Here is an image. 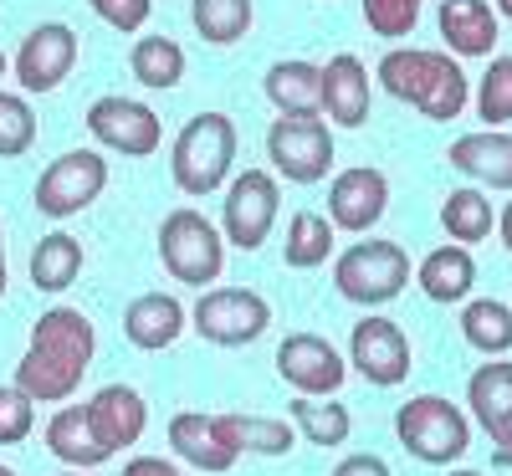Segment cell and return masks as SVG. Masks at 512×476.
Masks as SVG:
<instances>
[{"label": "cell", "instance_id": "obj_1", "mask_svg": "<svg viewBox=\"0 0 512 476\" xmlns=\"http://www.w3.org/2000/svg\"><path fill=\"white\" fill-rule=\"evenodd\" d=\"M98 328L82 308H47L31 323V349L16 364V389L36 405H62L82 389V374L93 364Z\"/></svg>", "mask_w": 512, "mask_h": 476}, {"label": "cell", "instance_id": "obj_2", "mask_svg": "<svg viewBox=\"0 0 512 476\" xmlns=\"http://www.w3.org/2000/svg\"><path fill=\"white\" fill-rule=\"evenodd\" d=\"M374 77L390 98L410 103L431 123H451V118H461L466 103H472V77L461 72V57L436 52V47H390L379 57Z\"/></svg>", "mask_w": 512, "mask_h": 476}, {"label": "cell", "instance_id": "obj_3", "mask_svg": "<svg viewBox=\"0 0 512 476\" xmlns=\"http://www.w3.org/2000/svg\"><path fill=\"white\" fill-rule=\"evenodd\" d=\"M231 164H236V123L226 113H195L169 149L175 190L190 200H205L221 185H231Z\"/></svg>", "mask_w": 512, "mask_h": 476}, {"label": "cell", "instance_id": "obj_4", "mask_svg": "<svg viewBox=\"0 0 512 476\" xmlns=\"http://www.w3.org/2000/svg\"><path fill=\"white\" fill-rule=\"evenodd\" d=\"M159 262L185 287L221 282V272H226V231L216 221H205L195 205L169 210L164 226H159Z\"/></svg>", "mask_w": 512, "mask_h": 476}, {"label": "cell", "instance_id": "obj_5", "mask_svg": "<svg viewBox=\"0 0 512 476\" xmlns=\"http://www.w3.org/2000/svg\"><path fill=\"white\" fill-rule=\"evenodd\" d=\"M395 436L425 466H456L472 451V420L446 395H415L395 410Z\"/></svg>", "mask_w": 512, "mask_h": 476}, {"label": "cell", "instance_id": "obj_6", "mask_svg": "<svg viewBox=\"0 0 512 476\" xmlns=\"http://www.w3.org/2000/svg\"><path fill=\"white\" fill-rule=\"evenodd\" d=\"M410 282V256L400 241H354L333 262V287L338 297L359 302V308H384L395 302Z\"/></svg>", "mask_w": 512, "mask_h": 476}, {"label": "cell", "instance_id": "obj_7", "mask_svg": "<svg viewBox=\"0 0 512 476\" xmlns=\"http://www.w3.org/2000/svg\"><path fill=\"white\" fill-rule=\"evenodd\" d=\"M267 159L282 180L318 185L333 169V134L318 113H277L267 128Z\"/></svg>", "mask_w": 512, "mask_h": 476}, {"label": "cell", "instance_id": "obj_8", "mask_svg": "<svg viewBox=\"0 0 512 476\" xmlns=\"http://www.w3.org/2000/svg\"><path fill=\"white\" fill-rule=\"evenodd\" d=\"M190 328L216 349H241L272 328V302L251 287H205L190 313Z\"/></svg>", "mask_w": 512, "mask_h": 476}, {"label": "cell", "instance_id": "obj_9", "mask_svg": "<svg viewBox=\"0 0 512 476\" xmlns=\"http://www.w3.org/2000/svg\"><path fill=\"white\" fill-rule=\"evenodd\" d=\"M108 190V159L98 149H67L36 180V210L47 221H72Z\"/></svg>", "mask_w": 512, "mask_h": 476}, {"label": "cell", "instance_id": "obj_10", "mask_svg": "<svg viewBox=\"0 0 512 476\" xmlns=\"http://www.w3.org/2000/svg\"><path fill=\"white\" fill-rule=\"evenodd\" d=\"M277 210H282L277 175H267V169H241L221 200V231L236 251H262L272 226H277Z\"/></svg>", "mask_w": 512, "mask_h": 476}, {"label": "cell", "instance_id": "obj_11", "mask_svg": "<svg viewBox=\"0 0 512 476\" xmlns=\"http://www.w3.org/2000/svg\"><path fill=\"white\" fill-rule=\"evenodd\" d=\"M88 134H93L103 149L123 154V159H149V154L164 144L159 113H154L149 103H139V98H123V93L93 98V108H88Z\"/></svg>", "mask_w": 512, "mask_h": 476}, {"label": "cell", "instance_id": "obj_12", "mask_svg": "<svg viewBox=\"0 0 512 476\" xmlns=\"http://www.w3.org/2000/svg\"><path fill=\"white\" fill-rule=\"evenodd\" d=\"M277 374H282V384L297 389V395L328 400V395L344 389L349 364H344V354H338L323 333H287L277 343Z\"/></svg>", "mask_w": 512, "mask_h": 476}, {"label": "cell", "instance_id": "obj_13", "mask_svg": "<svg viewBox=\"0 0 512 476\" xmlns=\"http://www.w3.org/2000/svg\"><path fill=\"white\" fill-rule=\"evenodd\" d=\"M16 82L26 93H57L77 67V31L67 21H41L26 31L21 52H16Z\"/></svg>", "mask_w": 512, "mask_h": 476}, {"label": "cell", "instance_id": "obj_14", "mask_svg": "<svg viewBox=\"0 0 512 476\" xmlns=\"http://www.w3.org/2000/svg\"><path fill=\"white\" fill-rule=\"evenodd\" d=\"M349 364L374 384V389H395L410 374V338L395 318H359L349 333Z\"/></svg>", "mask_w": 512, "mask_h": 476}, {"label": "cell", "instance_id": "obj_15", "mask_svg": "<svg viewBox=\"0 0 512 476\" xmlns=\"http://www.w3.org/2000/svg\"><path fill=\"white\" fill-rule=\"evenodd\" d=\"M390 210V180L384 169L374 164H354V169H338L333 185H328V221L349 236H364L384 221Z\"/></svg>", "mask_w": 512, "mask_h": 476}, {"label": "cell", "instance_id": "obj_16", "mask_svg": "<svg viewBox=\"0 0 512 476\" xmlns=\"http://www.w3.org/2000/svg\"><path fill=\"white\" fill-rule=\"evenodd\" d=\"M88 420H93V436L103 441L108 456L128 451V446H139L144 441V430H149V405L139 389H128V384H103L98 395L88 400Z\"/></svg>", "mask_w": 512, "mask_h": 476}, {"label": "cell", "instance_id": "obj_17", "mask_svg": "<svg viewBox=\"0 0 512 476\" xmlns=\"http://www.w3.org/2000/svg\"><path fill=\"white\" fill-rule=\"evenodd\" d=\"M169 446H175L180 461H190L195 471H210V476L231 471L236 456H241L226 436L221 415H205V410H180L175 420H169Z\"/></svg>", "mask_w": 512, "mask_h": 476}, {"label": "cell", "instance_id": "obj_18", "mask_svg": "<svg viewBox=\"0 0 512 476\" xmlns=\"http://www.w3.org/2000/svg\"><path fill=\"white\" fill-rule=\"evenodd\" d=\"M185 328H190V313H185V302L175 292H144L123 308V338L144 354L175 349Z\"/></svg>", "mask_w": 512, "mask_h": 476}, {"label": "cell", "instance_id": "obj_19", "mask_svg": "<svg viewBox=\"0 0 512 476\" xmlns=\"http://www.w3.org/2000/svg\"><path fill=\"white\" fill-rule=\"evenodd\" d=\"M436 26L451 57H492L502 36V16L492 0H441Z\"/></svg>", "mask_w": 512, "mask_h": 476}, {"label": "cell", "instance_id": "obj_20", "mask_svg": "<svg viewBox=\"0 0 512 476\" xmlns=\"http://www.w3.org/2000/svg\"><path fill=\"white\" fill-rule=\"evenodd\" d=\"M451 169L487 190H512V134L507 128H482V134H461L446 149Z\"/></svg>", "mask_w": 512, "mask_h": 476}, {"label": "cell", "instance_id": "obj_21", "mask_svg": "<svg viewBox=\"0 0 512 476\" xmlns=\"http://www.w3.org/2000/svg\"><path fill=\"white\" fill-rule=\"evenodd\" d=\"M466 405H472V420L492 436V451L512 441V364L492 359L482 364L472 379H466Z\"/></svg>", "mask_w": 512, "mask_h": 476}, {"label": "cell", "instance_id": "obj_22", "mask_svg": "<svg viewBox=\"0 0 512 476\" xmlns=\"http://www.w3.org/2000/svg\"><path fill=\"white\" fill-rule=\"evenodd\" d=\"M323 113L338 128H364L369 123V67L354 52H338L323 67Z\"/></svg>", "mask_w": 512, "mask_h": 476}, {"label": "cell", "instance_id": "obj_23", "mask_svg": "<svg viewBox=\"0 0 512 476\" xmlns=\"http://www.w3.org/2000/svg\"><path fill=\"white\" fill-rule=\"evenodd\" d=\"M415 282H420V292L431 297V302H466L472 297V287H477V262H472V246H456V241H446V246H436V251H425L420 256V267H415Z\"/></svg>", "mask_w": 512, "mask_h": 476}, {"label": "cell", "instance_id": "obj_24", "mask_svg": "<svg viewBox=\"0 0 512 476\" xmlns=\"http://www.w3.org/2000/svg\"><path fill=\"white\" fill-rule=\"evenodd\" d=\"M47 451L72 466V471H93L103 461H113L103 451V441L93 436V420H88V405H62L52 420H47Z\"/></svg>", "mask_w": 512, "mask_h": 476}, {"label": "cell", "instance_id": "obj_25", "mask_svg": "<svg viewBox=\"0 0 512 476\" xmlns=\"http://www.w3.org/2000/svg\"><path fill=\"white\" fill-rule=\"evenodd\" d=\"M267 98L277 113H323V67L287 57L267 67Z\"/></svg>", "mask_w": 512, "mask_h": 476}, {"label": "cell", "instance_id": "obj_26", "mask_svg": "<svg viewBox=\"0 0 512 476\" xmlns=\"http://www.w3.org/2000/svg\"><path fill=\"white\" fill-rule=\"evenodd\" d=\"M82 277V241L72 231L41 236L31 251V287L36 292H67Z\"/></svg>", "mask_w": 512, "mask_h": 476}, {"label": "cell", "instance_id": "obj_27", "mask_svg": "<svg viewBox=\"0 0 512 476\" xmlns=\"http://www.w3.org/2000/svg\"><path fill=\"white\" fill-rule=\"evenodd\" d=\"M461 338L472 343L477 354H487V359L512 354V308L497 302V297L466 302V308H461Z\"/></svg>", "mask_w": 512, "mask_h": 476}, {"label": "cell", "instance_id": "obj_28", "mask_svg": "<svg viewBox=\"0 0 512 476\" xmlns=\"http://www.w3.org/2000/svg\"><path fill=\"white\" fill-rule=\"evenodd\" d=\"M333 221L328 215H318V210H297L292 221H287V241H282V262L292 267V272H313V267H323L328 256H333Z\"/></svg>", "mask_w": 512, "mask_h": 476}, {"label": "cell", "instance_id": "obj_29", "mask_svg": "<svg viewBox=\"0 0 512 476\" xmlns=\"http://www.w3.org/2000/svg\"><path fill=\"white\" fill-rule=\"evenodd\" d=\"M287 420L297 425V436H303L308 446H344L349 436H354V415L344 410V405H328V400H318V395H297L292 405H287Z\"/></svg>", "mask_w": 512, "mask_h": 476}, {"label": "cell", "instance_id": "obj_30", "mask_svg": "<svg viewBox=\"0 0 512 476\" xmlns=\"http://www.w3.org/2000/svg\"><path fill=\"white\" fill-rule=\"evenodd\" d=\"M128 72H134L144 88L169 93V88H180V77H185V47L169 36H139L134 52H128Z\"/></svg>", "mask_w": 512, "mask_h": 476}, {"label": "cell", "instance_id": "obj_31", "mask_svg": "<svg viewBox=\"0 0 512 476\" xmlns=\"http://www.w3.org/2000/svg\"><path fill=\"white\" fill-rule=\"evenodd\" d=\"M441 226H446V236H451L456 246H477V241H487L492 226H497L492 200H487L477 185L451 190V195L441 200Z\"/></svg>", "mask_w": 512, "mask_h": 476}, {"label": "cell", "instance_id": "obj_32", "mask_svg": "<svg viewBox=\"0 0 512 476\" xmlns=\"http://www.w3.org/2000/svg\"><path fill=\"white\" fill-rule=\"evenodd\" d=\"M231 446L246 456H287L297 446V425L292 420H272V415H221Z\"/></svg>", "mask_w": 512, "mask_h": 476}, {"label": "cell", "instance_id": "obj_33", "mask_svg": "<svg viewBox=\"0 0 512 476\" xmlns=\"http://www.w3.org/2000/svg\"><path fill=\"white\" fill-rule=\"evenodd\" d=\"M251 0H190V21L210 47H231L251 31Z\"/></svg>", "mask_w": 512, "mask_h": 476}, {"label": "cell", "instance_id": "obj_34", "mask_svg": "<svg viewBox=\"0 0 512 476\" xmlns=\"http://www.w3.org/2000/svg\"><path fill=\"white\" fill-rule=\"evenodd\" d=\"M477 118L487 128L512 123V57H492V67L477 82Z\"/></svg>", "mask_w": 512, "mask_h": 476}, {"label": "cell", "instance_id": "obj_35", "mask_svg": "<svg viewBox=\"0 0 512 476\" xmlns=\"http://www.w3.org/2000/svg\"><path fill=\"white\" fill-rule=\"evenodd\" d=\"M36 144V113L21 93H0V159H21Z\"/></svg>", "mask_w": 512, "mask_h": 476}, {"label": "cell", "instance_id": "obj_36", "mask_svg": "<svg viewBox=\"0 0 512 476\" xmlns=\"http://www.w3.org/2000/svg\"><path fill=\"white\" fill-rule=\"evenodd\" d=\"M425 0H364V26L384 41H400L420 26Z\"/></svg>", "mask_w": 512, "mask_h": 476}, {"label": "cell", "instance_id": "obj_37", "mask_svg": "<svg viewBox=\"0 0 512 476\" xmlns=\"http://www.w3.org/2000/svg\"><path fill=\"white\" fill-rule=\"evenodd\" d=\"M36 430V400L16 384H0V446H21Z\"/></svg>", "mask_w": 512, "mask_h": 476}, {"label": "cell", "instance_id": "obj_38", "mask_svg": "<svg viewBox=\"0 0 512 476\" xmlns=\"http://www.w3.org/2000/svg\"><path fill=\"white\" fill-rule=\"evenodd\" d=\"M93 6V16L103 21V26H113V31H123V36H134V31H144V21H149V11H154V0H88Z\"/></svg>", "mask_w": 512, "mask_h": 476}, {"label": "cell", "instance_id": "obj_39", "mask_svg": "<svg viewBox=\"0 0 512 476\" xmlns=\"http://www.w3.org/2000/svg\"><path fill=\"white\" fill-rule=\"evenodd\" d=\"M333 476H395V471L384 466L379 456H364V451H359V456H344V461H338Z\"/></svg>", "mask_w": 512, "mask_h": 476}, {"label": "cell", "instance_id": "obj_40", "mask_svg": "<svg viewBox=\"0 0 512 476\" xmlns=\"http://www.w3.org/2000/svg\"><path fill=\"white\" fill-rule=\"evenodd\" d=\"M123 476H185L175 461H164V456H134L123 466Z\"/></svg>", "mask_w": 512, "mask_h": 476}, {"label": "cell", "instance_id": "obj_41", "mask_svg": "<svg viewBox=\"0 0 512 476\" xmlns=\"http://www.w3.org/2000/svg\"><path fill=\"white\" fill-rule=\"evenodd\" d=\"M497 236H502V246L512 251V200L502 205V215H497Z\"/></svg>", "mask_w": 512, "mask_h": 476}, {"label": "cell", "instance_id": "obj_42", "mask_svg": "<svg viewBox=\"0 0 512 476\" xmlns=\"http://www.w3.org/2000/svg\"><path fill=\"white\" fill-rule=\"evenodd\" d=\"M6 287H11V277H6V236H0V297H6Z\"/></svg>", "mask_w": 512, "mask_h": 476}, {"label": "cell", "instance_id": "obj_43", "mask_svg": "<svg viewBox=\"0 0 512 476\" xmlns=\"http://www.w3.org/2000/svg\"><path fill=\"white\" fill-rule=\"evenodd\" d=\"M492 461H497V466H512V441H507V446H497V451H492Z\"/></svg>", "mask_w": 512, "mask_h": 476}, {"label": "cell", "instance_id": "obj_44", "mask_svg": "<svg viewBox=\"0 0 512 476\" xmlns=\"http://www.w3.org/2000/svg\"><path fill=\"white\" fill-rule=\"evenodd\" d=\"M497 16H502V21H512V0H497Z\"/></svg>", "mask_w": 512, "mask_h": 476}, {"label": "cell", "instance_id": "obj_45", "mask_svg": "<svg viewBox=\"0 0 512 476\" xmlns=\"http://www.w3.org/2000/svg\"><path fill=\"white\" fill-rule=\"evenodd\" d=\"M6 67H11V62H6V52H0V77H6Z\"/></svg>", "mask_w": 512, "mask_h": 476}, {"label": "cell", "instance_id": "obj_46", "mask_svg": "<svg viewBox=\"0 0 512 476\" xmlns=\"http://www.w3.org/2000/svg\"><path fill=\"white\" fill-rule=\"evenodd\" d=\"M451 476H482V471H451Z\"/></svg>", "mask_w": 512, "mask_h": 476}, {"label": "cell", "instance_id": "obj_47", "mask_svg": "<svg viewBox=\"0 0 512 476\" xmlns=\"http://www.w3.org/2000/svg\"><path fill=\"white\" fill-rule=\"evenodd\" d=\"M57 476H88V471H57Z\"/></svg>", "mask_w": 512, "mask_h": 476}, {"label": "cell", "instance_id": "obj_48", "mask_svg": "<svg viewBox=\"0 0 512 476\" xmlns=\"http://www.w3.org/2000/svg\"><path fill=\"white\" fill-rule=\"evenodd\" d=\"M0 476H16V471H11V466H0Z\"/></svg>", "mask_w": 512, "mask_h": 476}]
</instances>
